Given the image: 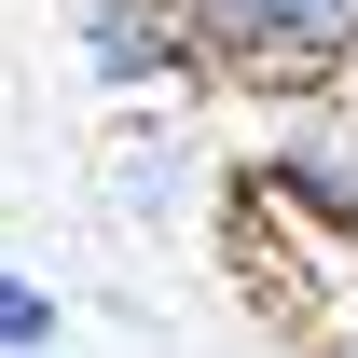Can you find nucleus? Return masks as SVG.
I'll list each match as a JSON object with an SVG mask.
<instances>
[{
	"label": "nucleus",
	"instance_id": "f03ea898",
	"mask_svg": "<svg viewBox=\"0 0 358 358\" xmlns=\"http://www.w3.org/2000/svg\"><path fill=\"white\" fill-rule=\"evenodd\" d=\"M55 345V289L42 275H0V358H42Z\"/></svg>",
	"mask_w": 358,
	"mask_h": 358
},
{
	"label": "nucleus",
	"instance_id": "7ed1b4c3",
	"mask_svg": "<svg viewBox=\"0 0 358 358\" xmlns=\"http://www.w3.org/2000/svg\"><path fill=\"white\" fill-rule=\"evenodd\" d=\"M317 358H358V248H345V303L317 317Z\"/></svg>",
	"mask_w": 358,
	"mask_h": 358
},
{
	"label": "nucleus",
	"instance_id": "20e7f679",
	"mask_svg": "<svg viewBox=\"0 0 358 358\" xmlns=\"http://www.w3.org/2000/svg\"><path fill=\"white\" fill-rule=\"evenodd\" d=\"M345 83H358V69H345Z\"/></svg>",
	"mask_w": 358,
	"mask_h": 358
},
{
	"label": "nucleus",
	"instance_id": "f257e3e1",
	"mask_svg": "<svg viewBox=\"0 0 358 358\" xmlns=\"http://www.w3.org/2000/svg\"><path fill=\"white\" fill-rule=\"evenodd\" d=\"M83 69L96 83H166V69H193V42H179L166 0H83Z\"/></svg>",
	"mask_w": 358,
	"mask_h": 358
}]
</instances>
